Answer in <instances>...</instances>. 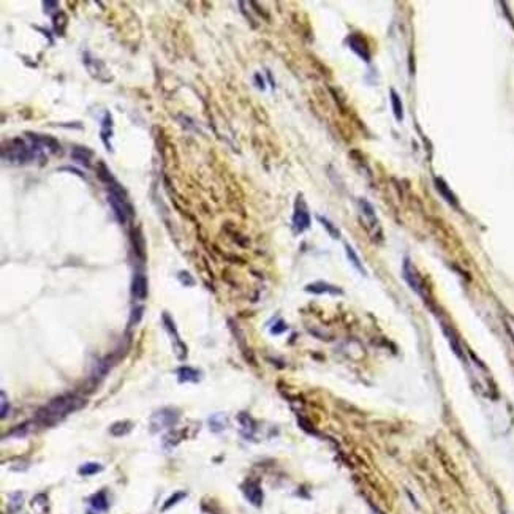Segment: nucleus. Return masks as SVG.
<instances>
[{
    "mask_svg": "<svg viewBox=\"0 0 514 514\" xmlns=\"http://www.w3.org/2000/svg\"><path fill=\"white\" fill-rule=\"evenodd\" d=\"M255 80H256V82H258V87H260V89H264L263 80H261V78H260V74H255Z\"/></svg>",
    "mask_w": 514,
    "mask_h": 514,
    "instance_id": "nucleus-35",
    "label": "nucleus"
},
{
    "mask_svg": "<svg viewBox=\"0 0 514 514\" xmlns=\"http://www.w3.org/2000/svg\"><path fill=\"white\" fill-rule=\"evenodd\" d=\"M84 404H86V400L76 394L59 396V397H56V399H52L48 405H44L43 408L38 410L36 422L42 424V426H52L57 421L64 420L66 414L80 410L81 406H84Z\"/></svg>",
    "mask_w": 514,
    "mask_h": 514,
    "instance_id": "nucleus-1",
    "label": "nucleus"
},
{
    "mask_svg": "<svg viewBox=\"0 0 514 514\" xmlns=\"http://www.w3.org/2000/svg\"><path fill=\"white\" fill-rule=\"evenodd\" d=\"M179 421V412L176 408H162L158 412H155L150 418V428L154 432L172 428L174 424Z\"/></svg>",
    "mask_w": 514,
    "mask_h": 514,
    "instance_id": "nucleus-2",
    "label": "nucleus"
},
{
    "mask_svg": "<svg viewBox=\"0 0 514 514\" xmlns=\"http://www.w3.org/2000/svg\"><path fill=\"white\" fill-rule=\"evenodd\" d=\"M223 421H225V418H223L222 414H214V416H210V418H209V426L214 430H222L223 426H225V424H223Z\"/></svg>",
    "mask_w": 514,
    "mask_h": 514,
    "instance_id": "nucleus-25",
    "label": "nucleus"
},
{
    "mask_svg": "<svg viewBox=\"0 0 514 514\" xmlns=\"http://www.w3.org/2000/svg\"><path fill=\"white\" fill-rule=\"evenodd\" d=\"M244 494L250 503H254L255 506H260L263 503V490L260 489L258 484L255 482H248L247 486L244 488Z\"/></svg>",
    "mask_w": 514,
    "mask_h": 514,
    "instance_id": "nucleus-11",
    "label": "nucleus"
},
{
    "mask_svg": "<svg viewBox=\"0 0 514 514\" xmlns=\"http://www.w3.org/2000/svg\"><path fill=\"white\" fill-rule=\"evenodd\" d=\"M184 497H186V494H184V492H176L174 496H171V497L166 500V503L163 505V510H168V508H171L172 505H176V503H178L179 500H182Z\"/></svg>",
    "mask_w": 514,
    "mask_h": 514,
    "instance_id": "nucleus-27",
    "label": "nucleus"
},
{
    "mask_svg": "<svg viewBox=\"0 0 514 514\" xmlns=\"http://www.w3.org/2000/svg\"><path fill=\"white\" fill-rule=\"evenodd\" d=\"M306 292L308 293H315V294H323V293H329V294H342V290L337 288L334 285H329L326 282H315L310 284L306 286Z\"/></svg>",
    "mask_w": 514,
    "mask_h": 514,
    "instance_id": "nucleus-10",
    "label": "nucleus"
},
{
    "mask_svg": "<svg viewBox=\"0 0 514 514\" xmlns=\"http://www.w3.org/2000/svg\"><path fill=\"white\" fill-rule=\"evenodd\" d=\"M390 96H391L392 112H394V116H396V119L400 122V120L404 119V104H402V102H400V96H399V94H397L394 89H391Z\"/></svg>",
    "mask_w": 514,
    "mask_h": 514,
    "instance_id": "nucleus-16",
    "label": "nucleus"
},
{
    "mask_svg": "<svg viewBox=\"0 0 514 514\" xmlns=\"http://www.w3.org/2000/svg\"><path fill=\"white\" fill-rule=\"evenodd\" d=\"M360 206H361V209H362V214L368 218V220H370L372 222V225H376V217H375V210H374V208H372V204H370V202H368V201H366V200H361L360 201Z\"/></svg>",
    "mask_w": 514,
    "mask_h": 514,
    "instance_id": "nucleus-21",
    "label": "nucleus"
},
{
    "mask_svg": "<svg viewBox=\"0 0 514 514\" xmlns=\"http://www.w3.org/2000/svg\"><path fill=\"white\" fill-rule=\"evenodd\" d=\"M132 429H133V424L130 421H119V422H114L111 426L110 432L114 435V437H122V435L130 434Z\"/></svg>",
    "mask_w": 514,
    "mask_h": 514,
    "instance_id": "nucleus-17",
    "label": "nucleus"
},
{
    "mask_svg": "<svg viewBox=\"0 0 514 514\" xmlns=\"http://www.w3.org/2000/svg\"><path fill=\"white\" fill-rule=\"evenodd\" d=\"M54 26H56V30L59 32V35H64V30H65V26H66V16L64 12H60V21H59V18H54Z\"/></svg>",
    "mask_w": 514,
    "mask_h": 514,
    "instance_id": "nucleus-26",
    "label": "nucleus"
},
{
    "mask_svg": "<svg viewBox=\"0 0 514 514\" xmlns=\"http://www.w3.org/2000/svg\"><path fill=\"white\" fill-rule=\"evenodd\" d=\"M179 280H180V282H182L184 285H187V286L195 285V280H193V278L190 277L188 272H184V270H182V272H179Z\"/></svg>",
    "mask_w": 514,
    "mask_h": 514,
    "instance_id": "nucleus-31",
    "label": "nucleus"
},
{
    "mask_svg": "<svg viewBox=\"0 0 514 514\" xmlns=\"http://www.w3.org/2000/svg\"><path fill=\"white\" fill-rule=\"evenodd\" d=\"M142 307H134L133 308V312H132V318H130V326L133 324H138L141 322V316H142Z\"/></svg>",
    "mask_w": 514,
    "mask_h": 514,
    "instance_id": "nucleus-30",
    "label": "nucleus"
},
{
    "mask_svg": "<svg viewBox=\"0 0 514 514\" xmlns=\"http://www.w3.org/2000/svg\"><path fill=\"white\" fill-rule=\"evenodd\" d=\"M108 201H110V204L112 208V212H114L116 218H118L120 223H125V222L128 220V217L133 216V208L128 202V200H124V198H118V196H114V195H110Z\"/></svg>",
    "mask_w": 514,
    "mask_h": 514,
    "instance_id": "nucleus-4",
    "label": "nucleus"
},
{
    "mask_svg": "<svg viewBox=\"0 0 514 514\" xmlns=\"http://www.w3.org/2000/svg\"><path fill=\"white\" fill-rule=\"evenodd\" d=\"M345 250H346V255H348V260H350L352 261V263H353V266L358 269V270H360V272L361 274H366V270H364V268H362V263H361V260H360V256H358L356 255V252L353 250V247L352 246H345Z\"/></svg>",
    "mask_w": 514,
    "mask_h": 514,
    "instance_id": "nucleus-20",
    "label": "nucleus"
},
{
    "mask_svg": "<svg viewBox=\"0 0 514 514\" xmlns=\"http://www.w3.org/2000/svg\"><path fill=\"white\" fill-rule=\"evenodd\" d=\"M402 274H404V278H405V282L408 284L412 286V290L414 293H418L421 294L422 292V285H421V278L418 276V270L414 269L413 263L410 261V258H405L404 260V266H402Z\"/></svg>",
    "mask_w": 514,
    "mask_h": 514,
    "instance_id": "nucleus-7",
    "label": "nucleus"
},
{
    "mask_svg": "<svg viewBox=\"0 0 514 514\" xmlns=\"http://www.w3.org/2000/svg\"><path fill=\"white\" fill-rule=\"evenodd\" d=\"M94 157V150H90L89 148H82V146H74L72 150V158L76 160L78 163L84 164V166H90V158Z\"/></svg>",
    "mask_w": 514,
    "mask_h": 514,
    "instance_id": "nucleus-12",
    "label": "nucleus"
},
{
    "mask_svg": "<svg viewBox=\"0 0 514 514\" xmlns=\"http://www.w3.org/2000/svg\"><path fill=\"white\" fill-rule=\"evenodd\" d=\"M96 176L100 178V180H102L103 184H106V186H108V188H110V187H112V186H116V184H118V180H116V179H114V176L111 174L110 168L106 166L104 163H102V162L98 163V166H96Z\"/></svg>",
    "mask_w": 514,
    "mask_h": 514,
    "instance_id": "nucleus-14",
    "label": "nucleus"
},
{
    "mask_svg": "<svg viewBox=\"0 0 514 514\" xmlns=\"http://www.w3.org/2000/svg\"><path fill=\"white\" fill-rule=\"evenodd\" d=\"M60 171H70V172H73V174H78V176L84 178V174H82V172H80V171L74 170V168H70V166H64V168H60Z\"/></svg>",
    "mask_w": 514,
    "mask_h": 514,
    "instance_id": "nucleus-33",
    "label": "nucleus"
},
{
    "mask_svg": "<svg viewBox=\"0 0 514 514\" xmlns=\"http://www.w3.org/2000/svg\"><path fill=\"white\" fill-rule=\"evenodd\" d=\"M163 324H164V328H166V331L170 332V336L174 337V342H176V344H174V352H176L178 358H179V360H184V358L187 356V346L182 344L180 336H179L178 329H176V324H174L172 318L168 314H163Z\"/></svg>",
    "mask_w": 514,
    "mask_h": 514,
    "instance_id": "nucleus-6",
    "label": "nucleus"
},
{
    "mask_svg": "<svg viewBox=\"0 0 514 514\" xmlns=\"http://www.w3.org/2000/svg\"><path fill=\"white\" fill-rule=\"evenodd\" d=\"M102 470H103V467H102L100 464L89 462V464H84L82 467L80 468V474H84V476H90V474H95V473H98Z\"/></svg>",
    "mask_w": 514,
    "mask_h": 514,
    "instance_id": "nucleus-22",
    "label": "nucleus"
},
{
    "mask_svg": "<svg viewBox=\"0 0 514 514\" xmlns=\"http://www.w3.org/2000/svg\"><path fill=\"white\" fill-rule=\"evenodd\" d=\"M178 375H179V382L184 383V382H192V383H196L200 380V372L195 370L193 367H180L179 370H178Z\"/></svg>",
    "mask_w": 514,
    "mask_h": 514,
    "instance_id": "nucleus-15",
    "label": "nucleus"
},
{
    "mask_svg": "<svg viewBox=\"0 0 514 514\" xmlns=\"http://www.w3.org/2000/svg\"><path fill=\"white\" fill-rule=\"evenodd\" d=\"M90 506L95 511H106L108 510V498L104 492H98L90 498Z\"/></svg>",
    "mask_w": 514,
    "mask_h": 514,
    "instance_id": "nucleus-18",
    "label": "nucleus"
},
{
    "mask_svg": "<svg viewBox=\"0 0 514 514\" xmlns=\"http://www.w3.org/2000/svg\"><path fill=\"white\" fill-rule=\"evenodd\" d=\"M10 505H12L13 511L19 510V506L22 505V494H13V496L10 497Z\"/></svg>",
    "mask_w": 514,
    "mask_h": 514,
    "instance_id": "nucleus-29",
    "label": "nucleus"
},
{
    "mask_svg": "<svg viewBox=\"0 0 514 514\" xmlns=\"http://www.w3.org/2000/svg\"><path fill=\"white\" fill-rule=\"evenodd\" d=\"M285 329H286L285 323H284V322H278L272 329H270V332H272V334H280V332H284Z\"/></svg>",
    "mask_w": 514,
    "mask_h": 514,
    "instance_id": "nucleus-32",
    "label": "nucleus"
},
{
    "mask_svg": "<svg viewBox=\"0 0 514 514\" xmlns=\"http://www.w3.org/2000/svg\"><path fill=\"white\" fill-rule=\"evenodd\" d=\"M32 508H34L36 512L43 514L44 510L48 508V498H46V496H43V494H40V496H36V497L32 500Z\"/></svg>",
    "mask_w": 514,
    "mask_h": 514,
    "instance_id": "nucleus-23",
    "label": "nucleus"
},
{
    "mask_svg": "<svg viewBox=\"0 0 514 514\" xmlns=\"http://www.w3.org/2000/svg\"><path fill=\"white\" fill-rule=\"evenodd\" d=\"M44 5V10H46V12H51V6H57V2H44L43 4Z\"/></svg>",
    "mask_w": 514,
    "mask_h": 514,
    "instance_id": "nucleus-34",
    "label": "nucleus"
},
{
    "mask_svg": "<svg viewBox=\"0 0 514 514\" xmlns=\"http://www.w3.org/2000/svg\"><path fill=\"white\" fill-rule=\"evenodd\" d=\"M318 220L320 222H322V225L329 231V234H331L334 239H338V238H340V232H338V230L332 225V223L331 222H329V220H326L324 217H318Z\"/></svg>",
    "mask_w": 514,
    "mask_h": 514,
    "instance_id": "nucleus-24",
    "label": "nucleus"
},
{
    "mask_svg": "<svg viewBox=\"0 0 514 514\" xmlns=\"http://www.w3.org/2000/svg\"><path fill=\"white\" fill-rule=\"evenodd\" d=\"M348 43H350V48L358 54L361 56L364 60H368V51H367V43L362 36L360 35H352L348 38Z\"/></svg>",
    "mask_w": 514,
    "mask_h": 514,
    "instance_id": "nucleus-13",
    "label": "nucleus"
},
{
    "mask_svg": "<svg viewBox=\"0 0 514 514\" xmlns=\"http://www.w3.org/2000/svg\"><path fill=\"white\" fill-rule=\"evenodd\" d=\"M0 404H2V410H0V414H2V418H6L8 410H10V404H8L6 394H5L4 390L0 391Z\"/></svg>",
    "mask_w": 514,
    "mask_h": 514,
    "instance_id": "nucleus-28",
    "label": "nucleus"
},
{
    "mask_svg": "<svg viewBox=\"0 0 514 514\" xmlns=\"http://www.w3.org/2000/svg\"><path fill=\"white\" fill-rule=\"evenodd\" d=\"M16 146L13 148H8V160L10 162H16V163H26L28 160H32L34 158V152L28 149L24 141H21L19 138L13 140Z\"/></svg>",
    "mask_w": 514,
    "mask_h": 514,
    "instance_id": "nucleus-5",
    "label": "nucleus"
},
{
    "mask_svg": "<svg viewBox=\"0 0 514 514\" xmlns=\"http://www.w3.org/2000/svg\"><path fill=\"white\" fill-rule=\"evenodd\" d=\"M132 242H133L134 250H136V254L141 258H144V239H142V234H141L140 230L132 231Z\"/></svg>",
    "mask_w": 514,
    "mask_h": 514,
    "instance_id": "nucleus-19",
    "label": "nucleus"
},
{
    "mask_svg": "<svg viewBox=\"0 0 514 514\" xmlns=\"http://www.w3.org/2000/svg\"><path fill=\"white\" fill-rule=\"evenodd\" d=\"M27 136L30 138L36 144V146L48 148L51 152H59L60 150V142L57 141L56 138H52V136H48V134H40V133H32V132H27Z\"/></svg>",
    "mask_w": 514,
    "mask_h": 514,
    "instance_id": "nucleus-8",
    "label": "nucleus"
},
{
    "mask_svg": "<svg viewBox=\"0 0 514 514\" xmlns=\"http://www.w3.org/2000/svg\"><path fill=\"white\" fill-rule=\"evenodd\" d=\"M310 226V214L302 196H298L294 204V216H293V228L296 232H302Z\"/></svg>",
    "mask_w": 514,
    "mask_h": 514,
    "instance_id": "nucleus-3",
    "label": "nucleus"
},
{
    "mask_svg": "<svg viewBox=\"0 0 514 514\" xmlns=\"http://www.w3.org/2000/svg\"><path fill=\"white\" fill-rule=\"evenodd\" d=\"M132 294L134 299H146L148 296V278L144 277L142 274H136L133 277L132 282Z\"/></svg>",
    "mask_w": 514,
    "mask_h": 514,
    "instance_id": "nucleus-9",
    "label": "nucleus"
}]
</instances>
